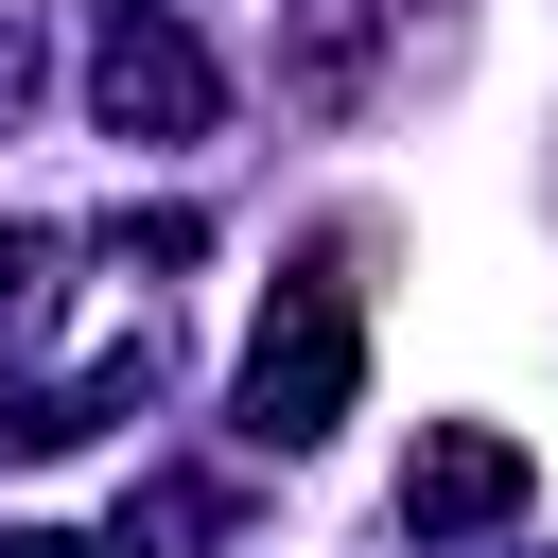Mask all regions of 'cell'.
<instances>
[{"mask_svg": "<svg viewBox=\"0 0 558 558\" xmlns=\"http://www.w3.org/2000/svg\"><path fill=\"white\" fill-rule=\"evenodd\" d=\"M523 488H541V453L506 418H436L401 453V541H488V523H523Z\"/></svg>", "mask_w": 558, "mask_h": 558, "instance_id": "obj_3", "label": "cell"}, {"mask_svg": "<svg viewBox=\"0 0 558 558\" xmlns=\"http://www.w3.org/2000/svg\"><path fill=\"white\" fill-rule=\"evenodd\" d=\"M349 384H366L349 279H279V314L244 331V436H262V453H314V436L349 418Z\"/></svg>", "mask_w": 558, "mask_h": 558, "instance_id": "obj_1", "label": "cell"}, {"mask_svg": "<svg viewBox=\"0 0 558 558\" xmlns=\"http://www.w3.org/2000/svg\"><path fill=\"white\" fill-rule=\"evenodd\" d=\"M0 558H105V541H70V523H17V541H0Z\"/></svg>", "mask_w": 558, "mask_h": 558, "instance_id": "obj_6", "label": "cell"}, {"mask_svg": "<svg viewBox=\"0 0 558 558\" xmlns=\"http://www.w3.org/2000/svg\"><path fill=\"white\" fill-rule=\"evenodd\" d=\"M140 541H174V558H192V541H227V488H192V471L122 488V558H140Z\"/></svg>", "mask_w": 558, "mask_h": 558, "instance_id": "obj_4", "label": "cell"}, {"mask_svg": "<svg viewBox=\"0 0 558 558\" xmlns=\"http://www.w3.org/2000/svg\"><path fill=\"white\" fill-rule=\"evenodd\" d=\"M17 70H35V52H17V35H0V105H17Z\"/></svg>", "mask_w": 558, "mask_h": 558, "instance_id": "obj_7", "label": "cell"}, {"mask_svg": "<svg viewBox=\"0 0 558 558\" xmlns=\"http://www.w3.org/2000/svg\"><path fill=\"white\" fill-rule=\"evenodd\" d=\"M52 314V227H0V331Z\"/></svg>", "mask_w": 558, "mask_h": 558, "instance_id": "obj_5", "label": "cell"}, {"mask_svg": "<svg viewBox=\"0 0 558 558\" xmlns=\"http://www.w3.org/2000/svg\"><path fill=\"white\" fill-rule=\"evenodd\" d=\"M209 105H227V87H209V52H192L157 0H105V17H87V122H105V140H209Z\"/></svg>", "mask_w": 558, "mask_h": 558, "instance_id": "obj_2", "label": "cell"}]
</instances>
